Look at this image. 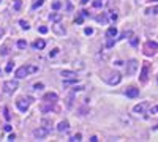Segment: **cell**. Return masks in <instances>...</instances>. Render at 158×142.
<instances>
[{
  "instance_id": "6da1fadb",
  "label": "cell",
  "mask_w": 158,
  "mask_h": 142,
  "mask_svg": "<svg viewBox=\"0 0 158 142\" xmlns=\"http://www.w3.org/2000/svg\"><path fill=\"white\" fill-rule=\"evenodd\" d=\"M36 71H38V66H33V65H24V66H21V68L16 70V78H17V79H24V78H27L29 74L36 73Z\"/></svg>"
},
{
  "instance_id": "7a4b0ae2",
  "label": "cell",
  "mask_w": 158,
  "mask_h": 142,
  "mask_svg": "<svg viewBox=\"0 0 158 142\" xmlns=\"http://www.w3.org/2000/svg\"><path fill=\"white\" fill-rule=\"evenodd\" d=\"M33 103V98H17L16 100V106H17V109H19L21 112H27L29 111V106Z\"/></svg>"
},
{
  "instance_id": "3957f363",
  "label": "cell",
  "mask_w": 158,
  "mask_h": 142,
  "mask_svg": "<svg viewBox=\"0 0 158 142\" xmlns=\"http://www.w3.org/2000/svg\"><path fill=\"white\" fill-rule=\"evenodd\" d=\"M138 68H139V63H138V60H134V59L128 60V62H127V66H125L127 76H133V74L138 71Z\"/></svg>"
},
{
  "instance_id": "277c9868",
  "label": "cell",
  "mask_w": 158,
  "mask_h": 142,
  "mask_svg": "<svg viewBox=\"0 0 158 142\" xmlns=\"http://www.w3.org/2000/svg\"><path fill=\"white\" fill-rule=\"evenodd\" d=\"M104 79H106V82L109 85H117V84H120V81H122V76H120V73H117V71H109V78H104Z\"/></svg>"
},
{
  "instance_id": "5b68a950",
  "label": "cell",
  "mask_w": 158,
  "mask_h": 142,
  "mask_svg": "<svg viewBox=\"0 0 158 142\" xmlns=\"http://www.w3.org/2000/svg\"><path fill=\"white\" fill-rule=\"evenodd\" d=\"M156 49H158V44L153 43V41H147V43L144 44V54H145V55H153Z\"/></svg>"
},
{
  "instance_id": "8992f818",
  "label": "cell",
  "mask_w": 158,
  "mask_h": 142,
  "mask_svg": "<svg viewBox=\"0 0 158 142\" xmlns=\"http://www.w3.org/2000/svg\"><path fill=\"white\" fill-rule=\"evenodd\" d=\"M17 81H6L5 84H3V92L5 93H13V92H16L17 90Z\"/></svg>"
},
{
  "instance_id": "52a82bcc",
  "label": "cell",
  "mask_w": 158,
  "mask_h": 142,
  "mask_svg": "<svg viewBox=\"0 0 158 142\" xmlns=\"http://www.w3.org/2000/svg\"><path fill=\"white\" fill-rule=\"evenodd\" d=\"M49 128H43V126H38V128H36L35 131H33V136L36 137V139H44L46 136H48L49 134Z\"/></svg>"
},
{
  "instance_id": "ba28073f",
  "label": "cell",
  "mask_w": 158,
  "mask_h": 142,
  "mask_svg": "<svg viewBox=\"0 0 158 142\" xmlns=\"http://www.w3.org/2000/svg\"><path fill=\"white\" fill-rule=\"evenodd\" d=\"M125 93H127L128 98H136V96H139V89H136V87H128V89L125 90Z\"/></svg>"
},
{
  "instance_id": "9c48e42d",
  "label": "cell",
  "mask_w": 158,
  "mask_h": 142,
  "mask_svg": "<svg viewBox=\"0 0 158 142\" xmlns=\"http://www.w3.org/2000/svg\"><path fill=\"white\" fill-rule=\"evenodd\" d=\"M52 30H54V33H57V35H65V33H67L65 27L60 25V22H55V25H52Z\"/></svg>"
},
{
  "instance_id": "30bf717a",
  "label": "cell",
  "mask_w": 158,
  "mask_h": 142,
  "mask_svg": "<svg viewBox=\"0 0 158 142\" xmlns=\"http://www.w3.org/2000/svg\"><path fill=\"white\" fill-rule=\"evenodd\" d=\"M139 79H141V82H142V84H145V82H147V79H149V66H147V65H144V66H142L141 78H139Z\"/></svg>"
},
{
  "instance_id": "8fae6325",
  "label": "cell",
  "mask_w": 158,
  "mask_h": 142,
  "mask_svg": "<svg viewBox=\"0 0 158 142\" xmlns=\"http://www.w3.org/2000/svg\"><path fill=\"white\" fill-rule=\"evenodd\" d=\"M147 107H149V104H147V103H141V104H138V106H134V109H133V111H134L136 114H144Z\"/></svg>"
},
{
  "instance_id": "7c38bea8",
  "label": "cell",
  "mask_w": 158,
  "mask_h": 142,
  "mask_svg": "<svg viewBox=\"0 0 158 142\" xmlns=\"http://www.w3.org/2000/svg\"><path fill=\"white\" fill-rule=\"evenodd\" d=\"M59 96H57V93H46L44 95V101H49V103H57Z\"/></svg>"
},
{
  "instance_id": "4fadbf2b",
  "label": "cell",
  "mask_w": 158,
  "mask_h": 142,
  "mask_svg": "<svg viewBox=\"0 0 158 142\" xmlns=\"http://www.w3.org/2000/svg\"><path fill=\"white\" fill-rule=\"evenodd\" d=\"M49 21L54 22V24L55 22H60L62 21V13H51L49 14Z\"/></svg>"
},
{
  "instance_id": "5bb4252c",
  "label": "cell",
  "mask_w": 158,
  "mask_h": 142,
  "mask_svg": "<svg viewBox=\"0 0 158 142\" xmlns=\"http://www.w3.org/2000/svg\"><path fill=\"white\" fill-rule=\"evenodd\" d=\"M57 129H59L60 133H63V131H68V129H70V123H68L67 120L60 122V123H59V126H57Z\"/></svg>"
},
{
  "instance_id": "9a60e30c",
  "label": "cell",
  "mask_w": 158,
  "mask_h": 142,
  "mask_svg": "<svg viewBox=\"0 0 158 142\" xmlns=\"http://www.w3.org/2000/svg\"><path fill=\"white\" fill-rule=\"evenodd\" d=\"M62 76H63V79H70V78H78V74L74 73V71H70V70H63V71H62Z\"/></svg>"
},
{
  "instance_id": "2e32d148",
  "label": "cell",
  "mask_w": 158,
  "mask_h": 142,
  "mask_svg": "<svg viewBox=\"0 0 158 142\" xmlns=\"http://www.w3.org/2000/svg\"><path fill=\"white\" fill-rule=\"evenodd\" d=\"M44 46H46V41H44V40H36V41L33 43V49L41 51V49H44Z\"/></svg>"
},
{
  "instance_id": "e0dca14e",
  "label": "cell",
  "mask_w": 158,
  "mask_h": 142,
  "mask_svg": "<svg viewBox=\"0 0 158 142\" xmlns=\"http://www.w3.org/2000/svg\"><path fill=\"white\" fill-rule=\"evenodd\" d=\"M115 35H117V28H115V27H109V28H108V32H106V36L114 38Z\"/></svg>"
},
{
  "instance_id": "ac0fdd59",
  "label": "cell",
  "mask_w": 158,
  "mask_h": 142,
  "mask_svg": "<svg viewBox=\"0 0 158 142\" xmlns=\"http://www.w3.org/2000/svg\"><path fill=\"white\" fill-rule=\"evenodd\" d=\"M78 82V78H70V79H63V87H68L71 84H76Z\"/></svg>"
},
{
  "instance_id": "d6986e66",
  "label": "cell",
  "mask_w": 158,
  "mask_h": 142,
  "mask_svg": "<svg viewBox=\"0 0 158 142\" xmlns=\"http://www.w3.org/2000/svg\"><path fill=\"white\" fill-rule=\"evenodd\" d=\"M46 103H48V104H44V106L41 107V111H43V112H49V111H52L55 103H49V101H46Z\"/></svg>"
},
{
  "instance_id": "ffe728a7",
  "label": "cell",
  "mask_w": 158,
  "mask_h": 142,
  "mask_svg": "<svg viewBox=\"0 0 158 142\" xmlns=\"http://www.w3.org/2000/svg\"><path fill=\"white\" fill-rule=\"evenodd\" d=\"M97 21H98V22H101V24H108V17H106V14H104V13H101V14L97 17Z\"/></svg>"
},
{
  "instance_id": "44dd1931",
  "label": "cell",
  "mask_w": 158,
  "mask_h": 142,
  "mask_svg": "<svg viewBox=\"0 0 158 142\" xmlns=\"http://www.w3.org/2000/svg\"><path fill=\"white\" fill-rule=\"evenodd\" d=\"M43 3H44V0H35V2L32 3V9H38Z\"/></svg>"
},
{
  "instance_id": "7402d4cb",
  "label": "cell",
  "mask_w": 158,
  "mask_h": 142,
  "mask_svg": "<svg viewBox=\"0 0 158 142\" xmlns=\"http://www.w3.org/2000/svg\"><path fill=\"white\" fill-rule=\"evenodd\" d=\"M21 6H22V0H14V5H13L14 11H19V9H21Z\"/></svg>"
},
{
  "instance_id": "603a6c76",
  "label": "cell",
  "mask_w": 158,
  "mask_h": 142,
  "mask_svg": "<svg viewBox=\"0 0 158 142\" xmlns=\"http://www.w3.org/2000/svg\"><path fill=\"white\" fill-rule=\"evenodd\" d=\"M13 68H14V62H8L6 66H5V71H6V73H11Z\"/></svg>"
},
{
  "instance_id": "cb8c5ba5",
  "label": "cell",
  "mask_w": 158,
  "mask_h": 142,
  "mask_svg": "<svg viewBox=\"0 0 158 142\" xmlns=\"http://www.w3.org/2000/svg\"><path fill=\"white\" fill-rule=\"evenodd\" d=\"M79 140H82V136H81V133H78V134H74L71 139H70V142H79Z\"/></svg>"
},
{
  "instance_id": "d4e9b609",
  "label": "cell",
  "mask_w": 158,
  "mask_h": 142,
  "mask_svg": "<svg viewBox=\"0 0 158 142\" xmlns=\"http://www.w3.org/2000/svg\"><path fill=\"white\" fill-rule=\"evenodd\" d=\"M60 6H62V2H59V0H55V2H52V9H60Z\"/></svg>"
},
{
  "instance_id": "484cf974",
  "label": "cell",
  "mask_w": 158,
  "mask_h": 142,
  "mask_svg": "<svg viewBox=\"0 0 158 142\" xmlns=\"http://www.w3.org/2000/svg\"><path fill=\"white\" fill-rule=\"evenodd\" d=\"M17 47H19V49H25V47H27V41L19 40V41H17Z\"/></svg>"
},
{
  "instance_id": "4316f807",
  "label": "cell",
  "mask_w": 158,
  "mask_h": 142,
  "mask_svg": "<svg viewBox=\"0 0 158 142\" xmlns=\"http://www.w3.org/2000/svg\"><path fill=\"white\" fill-rule=\"evenodd\" d=\"M74 22H76V24H82V22H84V16L79 13V14L76 16V19H74Z\"/></svg>"
},
{
  "instance_id": "83f0119b",
  "label": "cell",
  "mask_w": 158,
  "mask_h": 142,
  "mask_svg": "<svg viewBox=\"0 0 158 142\" xmlns=\"http://www.w3.org/2000/svg\"><path fill=\"white\" fill-rule=\"evenodd\" d=\"M19 25L24 28V30H29L30 28V25H29V22H25V21H19Z\"/></svg>"
},
{
  "instance_id": "f1b7e54d",
  "label": "cell",
  "mask_w": 158,
  "mask_h": 142,
  "mask_svg": "<svg viewBox=\"0 0 158 142\" xmlns=\"http://www.w3.org/2000/svg\"><path fill=\"white\" fill-rule=\"evenodd\" d=\"M33 89H35L36 92H40V90H43V89H44V85H43L41 82H36V84L33 85Z\"/></svg>"
},
{
  "instance_id": "f546056e",
  "label": "cell",
  "mask_w": 158,
  "mask_h": 142,
  "mask_svg": "<svg viewBox=\"0 0 158 142\" xmlns=\"http://www.w3.org/2000/svg\"><path fill=\"white\" fill-rule=\"evenodd\" d=\"M114 46V40H112V38H109L108 36V41H106V47H112Z\"/></svg>"
},
{
  "instance_id": "4dcf8cb0",
  "label": "cell",
  "mask_w": 158,
  "mask_h": 142,
  "mask_svg": "<svg viewBox=\"0 0 158 142\" xmlns=\"http://www.w3.org/2000/svg\"><path fill=\"white\" fill-rule=\"evenodd\" d=\"M8 52H10V51H8L6 46H3L2 49H0V55H8Z\"/></svg>"
},
{
  "instance_id": "1f68e13d",
  "label": "cell",
  "mask_w": 158,
  "mask_h": 142,
  "mask_svg": "<svg viewBox=\"0 0 158 142\" xmlns=\"http://www.w3.org/2000/svg\"><path fill=\"white\" fill-rule=\"evenodd\" d=\"M81 90H84V85H78V87H76V85H74V87H73V93H76V92H81Z\"/></svg>"
},
{
  "instance_id": "d6a6232c",
  "label": "cell",
  "mask_w": 158,
  "mask_h": 142,
  "mask_svg": "<svg viewBox=\"0 0 158 142\" xmlns=\"http://www.w3.org/2000/svg\"><path fill=\"white\" fill-rule=\"evenodd\" d=\"M84 33L86 35H92V33H93V28H92V27H86L84 28Z\"/></svg>"
},
{
  "instance_id": "836d02e7",
  "label": "cell",
  "mask_w": 158,
  "mask_h": 142,
  "mask_svg": "<svg viewBox=\"0 0 158 142\" xmlns=\"http://www.w3.org/2000/svg\"><path fill=\"white\" fill-rule=\"evenodd\" d=\"M93 6H95V8H101V6H103V2H101V0H95Z\"/></svg>"
},
{
  "instance_id": "e575fe53",
  "label": "cell",
  "mask_w": 158,
  "mask_h": 142,
  "mask_svg": "<svg viewBox=\"0 0 158 142\" xmlns=\"http://www.w3.org/2000/svg\"><path fill=\"white\" fill-rule=\"evenodd\" d=\"M3 114H5V118H6V120H10V118H11L10 112H8V107H5V109H3Z\"/></svg>"
},
{
  "instance_id": "d590c367",
  "label": "cell",
  "mask_w": 158,
  "mask_h": 142,
  "mask_svg": "<svg viewBox=\"0 0 158 142\" xmlns=\"http://www.w3.org/2000/svg\"><path fill=\"white\" fill-rule=\"evenodd\" d=\"M130 43H131V46H134V47H136V46H138V38H136V36H133L131 40H130Z\"/></svg>"
},
{
  "instance_id": "8d00e7d4",
  "label": "cell",
  "mask_w": 158,
  "mask_h": 142,
  "mask_svg": "<svg viewBox=\"0 0 158 142\" xmlns=\"http://www.w3.org/2000/svg\"><path fill=\"white\" fill-rule=\"evenodd\" d=\"M38 30H40V33H43V35H44V33H48V27H44V25H41V27L38 28Z\"/></svg>"
},
{
  "instance_id": "74e56055",
  "label": "cell",
  "mask_w": 158,
  "mask_h": 142,
  "mask_svg": "<svg viewBox=\"0 0 158 142\" xmlns=\"http://www.w3.org/2000/svg\"><path fill=\"white\" fill-rule=\"evenodd\" d=\"M147 13H152V14H156V13H158V6H155V8H150V9H147Z\"/></svg>"
},
{
  "instance_id": "f35d334b",
  "label": "cell",
  "mask_w": 158,
  "mask_h": 142,
  "mask_svg": "<svg viewBox=\"0 0 158 142\" xmlns=\"http://www.w3.org/2000/svg\"><path fill=\"white\" fill-rule=\"evenodd\" d=\"M57 54H59V49H52V51L49 52V57H55Z\"/></svg>"
},
{
  "instance_id": "ab89813d",
  "label": "cell",
  "mask_w": 158,
  "mask_h": 142,
  "mask_svg": "<svg viewBox=\"0 0 158 142\" xmlns=\"http://www.w3.org/2000/svg\"><path fill=\"white\" fill-rule=\"evenodd\" d=\"M81 14L84 16V17H90V13H89V11H86V9H82V11H81Z\"/></svg>"
},
{
  "instance_id": "60d3db41",
  "label": "cell",
  "mask_w": 158,
  "mask_h": 142,
  "mask_svg": "<svg viewBox=\"0 0 158 142\" xmlns=\"http://www.w3.org/2000/svg\"><path fill=\"white\" fill-rule=\"evenodd\" d=\"M14 139H16V136H14V134H10V136H8V139H6V140H10V142H13Z\"/></svg>"
},
{
  "instance_id": "b9f144b4",
  "label": "cell",
  "mask_w": 158,
  "mask_h": 142,
  "mask_svg": "<svg viewBox=\"0 0 158 142\" xmlns=\"http://www.w3.org/2000/svg\"><path fill=\"white\" fill-rule=\"evenodd\" d=\"M117 19V13H111V21H115Z\"/></svg>"
},
{
  "instance_id": "7bdbcfd3",
  "label": "cell",
  "mask_w": 158,
  "mask_h": 142,
  "mask_svg": "<svg viewBox=\"0 0 158 142\" xmlns=\"http://www.w3.org/2000/svg\"><path fill=\"white\" fill-rule=\"evenodd\" d=\"M5 131L10 133V131H11V125H5Z\"/></svg>"
},
{
  "instance_id": "ee69618b",
  "label": "cell",
  "mask_w": 158,
  "mask_h": 142,
  "mask_svg": "<svg viewBox=\"0 0 158 142\" xmlns=\"http://www.w3.org/2000/svg\"><path fill=\"white\" fill-rule=\"evenodd\" d=\"M97 140H98L97 136H92V137H90V142H97Z\"/></svg>"
},
{
  "instance_id": "f6af8a7d",
  "label": "cell",
  "mask_w": 158,
  "mask_h": 142,
  "mask_svg": "<svg viewBox=\"0 0 158 142\" xmlns=\"http://www.w3.org/2000/svg\"><path fill=\"white\" fill-rule=\"evenodd\" d=\"M81 3H82V5H87V3H89V0H81Z\"/></svg>"
},
{
  "instance_id": "bcb514c9",
  "label": "cell",
  "mask_w": 158,
  "mask_h": 142,
  "mask_svg": "<svg viewBox=\"0 0 158 142\" xmlns=\"http://www.w3.org/2000/svg\"><path fill=\"white\" fill-rule=\"evenodd\" d=\"M153 112H158V106H156L155 109H152V114H153Z\"/></svg>"
},
{
  "instance_id": "7dc6e473",
  "label": "cell",
  "mask_w": 158,
  "mask_h": 142,
  "mask_svg": "<svg viewBox=\"0 0 158 142\" xmlns=\"http://www.w3.org/2000/svg\"><path fill=\"white\" fill-rule=\"evenodd\" d=\"M2 35H3V28H0V38H2Z\"/></svg>"
},
{
  "instance_id": "c3c4849f",
  "label": "cell",
  "mask_w": 158,
  "mask_h": 142,
  "mask_svg": "<svg viewBox=\"0 0 158 142\" xmlns=\"http://www.w3.org/2000/svg\"><path fill=\"white\" fill-rule=\"evenodd\" d=\"M150 2H158V0H150Z\"/></svg>"
},
{
  "instance_id": "681fc988",
  "label": "cell",
  "mask_w": 158,
  "mask_h": 142,
  "mask_svg": "<svg viewBox=\"0 0 158 142\" xmlns=\"http://www.w3.org/2000/svg\"><path fill=\"white\" fill-rule=\"evenodd\" d=\"M0 2H2V0H0Z\"/></svg>"
},
{
  "instance_id": "f907efd6",
  "label": "cell",
  "mask_w": 158,
  "mask_h": 142,
  "mask_svg": "<svg viewBox=\"0 0 158 142\" xmlns=\"http://www.w3.org/2000/svg\"><path fill=\"white\" fill-rule=\"evenodd\" d=\"M0 73H2V71H0Z\"/></svg>"
}]
</instances>
